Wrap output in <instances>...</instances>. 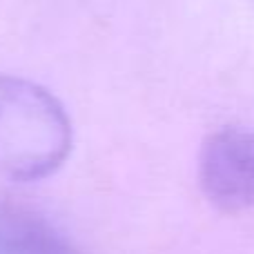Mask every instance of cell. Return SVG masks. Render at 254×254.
I'll use <instances>...</instances> for the list:
<instances>
[{
    "label": "cell",
    "instance_id": "cell-1",
    "mask_svg": "<svg viewBox=\"0 0 254 254\" xmlns=\"http://www.w3.org/2000/svg\"><path fill=\"white\" fill-rule=\"evenodd\" d=\"M69 149L71 123L58 98L27 78L0 76V179H45Z\"/></svg>",
    "mask_w": 254,
    "mask_h": 254
},
{
    "label": "cell",
    "instance_id": "cell-2",
    "mask_svg": "<svg viewBox=\"0 0 254 254\" xmlns=\"http://www.w3.org/2000/svg\"><path fill=\"white\" fill-rule=\"evenodd\" d=\"M198 181L207 201L239 214L254 205V131L223 127L203 143Z\"/></svg>",
    "mask_w": 254,
    "mask_h": 254
},
{
    "label": "cell",
    "instance_id": "cell-3",
    "mask_svg": "<svg viewBox=\"0 0 254 254\" xmlns=\"http://www.w3.org/2000/svg\"><path fill=\"white\" fill-rule=\"evenodd\" d=\"M0 254H76L74 246L40 214L0 205Z\"/></svg>",
    "mask_w": 254,
    "mask_h": 254
}]
</instances>
